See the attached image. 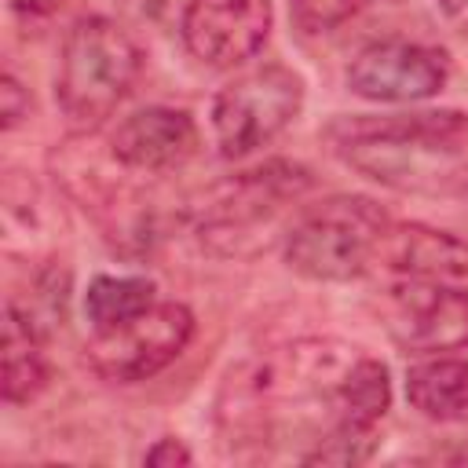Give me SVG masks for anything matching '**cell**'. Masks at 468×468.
<instances>
[{
    "label": "cell",
    "instance_id": "obj_1",
    "mask_svg": "<svg viewBox=\"0 0 468 468\" xmlns=\"http://www.w3.org/2000/svg\"><path fill=\"white\" fill-rule=\"evenodd\" d=\"M388 333L420 355L468 344V245L446 230L395 223L369 260Z\"/></svg>",
    "mask_w": 468,
    "mask_h": 468
},
{
    "label": "cell",
    "instance_id": "obj_2",
    "mask_svg": "<svg viewBox=\"0 0 468 468\" xmlns=\"http://www.w3.org/2000/svg\"><path fill=\"white\" fill-rule=\"evenodd\" d=\"M468 132L464 113H388V117H340L329 124L336 154L388 186H424L442 179L457 157V139Z\"/></svg>",
    "mask_w": 468,
    "mask_h": 468
},
{
    "label": "cell",
    "instance_id": "obj_3",
    "mask_svg": "<svg viewBox=\"0 0 468 468\" xmlns=\"http://www.w3.org/2000/svg\"><path fill=\"white\" fill-rule=\"evenodd\" d=\"M143 51L124 26L102 15L77 18L58 51L55 99L77 128H99L135 88Z\"/></svg>",
    "mask_w": 468,
    "mask_h": 468
},
{
    "label": "cell",
    "instance_id": "obj_4",
    "mask_svg": "<svg viewBox=\"0 0 468 468\" xmlns=\"http://www.w3.org/2000/svg\"><path fill=\"white\" fill-rule=\"evenodd\" d=\"M388 216L369 197H329L285 238V263L311 282H351L369 271L377 241L388 230Z\"/></svg>",
    "mask_w": 468,
    "mask_h": 468
},
{
    "label": "cell",
    "instance_id": "obj_5",
    "mask_svg": "<svg viewBox=\"0 0 468 468\" xmlns=\"http://www.w3.org/2000/svg\"><path fill=\"white\" fill-rule=\"evenodd\" d=\"M303 106V80L289 66H263L230 80L212 102V135L227 161L249 157L292 124Z\"/></svg>",
    "mask_w": 468,
    "mask_h": 468
},
{
    "label": "cell",
    "instance_id": "obj_6",
    "mask_svg": "<svg viewBox=\"0 0 468 468\" xmlns=\"http://www.w3.org/2000/svg\"><path fill=\"white\" fill-rule=\"evenodd\" d=\"M190 336H194L190 307L165 300V303H150L146 311H139L135 318L113 329H95V336L84 344V362L99 380L135 384L176 362L190 344Z\"/></svg>",
    "mask_w": 468,
    "mask_h": 468
},
{
    "label": "cell",
    "instance_id": "obj_7",
    "mask_svg": "<svg viewBox=\"0 0 468 468\" xmlns=\"http://www.w3.org/2000/svg\"><path fill=\"white\" fill-rule=\"evenodd\" d=\"M446 55L417 40H377L347 66V88L369 102H420L442 91Z\"/></svg>",
    "mask_w": 468,
    "mask_h": 468
},
{
    "label": "cell",
    "instance_id": "obj_8",
    "mask_svg": "<svg viewBox=\"0 0 468 468\" xmlns=\"http://www.w3.org/2000/svg\"><path fill=\"white\" fill-rule=\"evenodd\" d=\"M271 18V0H190L183 11V40L205 66L234 69L267 44Z\"/></svg>",
    "mask_w": 468,
    "mask_h": 468
},
{
    "label": "cell",
    "instance_id": "obj_9",
    "mask_svg": "<svg viewBox=\"0 0 468 468\" xmlns=\"http://www.w3.org/2000/svg\"><path fill=\"white\" fill-rule=\"evenodd\" d=\"M307 186H311V172L289 161H271L263 168L234 176L212 194L201 216V241L241 238L249 227L267 223L282 205L296 201Z\"/></svg>",
    "mask_w": 468,
    "mask_h": 468
},
{
    "label": "cell",
    "instance_id": "obj_10",
    "mask_svg": "<svg viewBox=\"0 0 468 468\" xmlns=\"http://www.w3.org/2000/svg\"><path fill=\"white\" fill-rule=\"evenodd\" d=\"M110 154L124 168L161 176L183 168L197 154V124L186 110L146 106L117 124L110 135Z\"/></svg>",
    "mask_w": 468,
    "mask_h": 468
},
{
    "label": "cell",
    "instance_id": "obj_11",
    "mask_svg": "<svg viewBox=\"0 0 468 468\" xmlns=\"http://www.w3.org/2000/svg\"><path fill=\"white\" fill-rule=\"evenodd\" d=\"M48 355L37 333V322L7 300L4 307V351H0V391L4 402L22 406L33 402L44 388H48Z\"/></svg>",
    "mask_w": 468,
    "mask_h": 468
},
{
    "label": "cell",
    "instance_id": "obj_12",
    "mask_svg": "<svg viewBox=\"0 0 468 468\" xmlns=\"http://www.w3.org/2000/svg\"><path fill=\"white\" fill-rule=\"evenodd\" d=\"M406 399L428 420L468 417V362L461 358H424L406 373Z\"/></svg>",
    "mask_w": 468,
    "mask_h": 468
},
{
    "label": "cell",
    "instance_id": "obj_13",
    "mask_svg": "<svg viewBox=\"0 0 468 468\" xmlns=\"http://www.w3.org/2000/svg\"><path fill=\"white\" fill-rule=\"evenodd\" d=\"M388 406H391L388 366L380 358L358 355L344 377V388H340V420L336 424L377 428V420L388 413Z\"/></svg>",
    "mask_w": 468,
    "mask_h": 468
},
{
    "label": "cell",
    "instance_id": "obj_14",
    "mask_svg": "<svg viewBox=\"0 0 468 468\" xmlns=\"http://www.w3.org/2000/svg\"><path fill=\"white\" fill-rule=\"evenodd\" d=\"M154 300V282L135 274H102L84 292V314L95 329H113L139 311H146Z\"/></svg>",
    "mask_w": 468,
    "mask_h": 468
},
{
    "label": "cell",
    "instance_id": "obj_15",
    "mask_svg": "<svg viewBox=\"0 0 468 468\" xmlns=\"http://www.w3.org/2000/svg\"><path fill=\"white\" fill-rule=\"evenodd\" d=\"M377 450L373 428H355V424H333L311 453H303L307 464H362Z\"/></svg>",
    "mask_w": 468,
    "mask_h": 468
},
{
    "label": "cell",
    "instance_id": "obj_16",
    "mask_svg": "<svg viewBox=\"0 0 468 468\" xmlns=\"http://www.w3.org/2000/svg\"><path fill=\"white\" fill-rule=\"evenodd\" d=\"M373 0H289L292 7V22L303 33H329L336 26H344L347 18H355L358 11H366Z\"/></svg>",
    "mask_w": 468,
    "mask_h": 468
},
{
    "label": "cell",
    "instance_id": "obj_17",
    "mask_svg": "<svg viewBox=\"0 0 468 468\" xmlns=\"http://www.w3.org/2000/svg\"><path fill=\"white\" fill-rule=\"evenodd\" d=\"M22 117H29V91L18 84L15 73L0 77V128L11 132L22 124Z\"/></svg>",
    "mask_w": 468,
    "mask_h": 468
},
{
    "label": "cell",
    "instance_id": "obj_18",
    "mask_svg": "<svg viewBox=\"0 0 468 468\" xmlns=\"http://www.w3.org/2000/svg\"><path fill=\"white\" fill-rule=\"evenodd\" d=\"M190 461H194L190 450H186L179 439H172V435L157 439V442L143 453V464H154V468H176V464H190Z\"/></svg>",
    "mask_w": 468,
    "mask_h": 468
},
{
    "label": "cell",
    "instance_id": "obj_19",
    "mask_svg": "<svg viewBox=\"0 0 468 468\" xmlns=\"http://www.w3.org/2000/svg\"><path fill=\"white\" fill-rule=\"evenodd\" d=\"M439 11H442L453 26L468 29V0H439Z\"/></svg>",
    "mask_w": 468,
    "mask_h": 468
},
{
    "label": "cell",
    "instance_id": "obj_20",
    "mask_svg": "<svg viewBox=\"0 0 468 468\" xmlns=\"http://www.w3.org/2000/svg\"><path fill=\"white\" fill-rule=\"evenodd\" d=\"M464 194H468V183H464Z\"/></svg>",
    "mask_w": 468,
    "mask_h": 468
}]
</instances>
